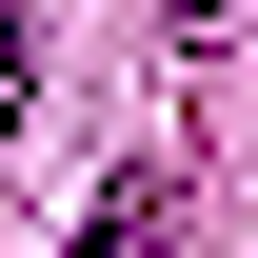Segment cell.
I'll list each match as a JSON object with an SVG mask.
<instances>
[{"instance_id":"obj_3","label":"cell","mask_w":258,"mask_h":258,"mask_svg":"<svg viewBox=\"0 0 258 258\" xmlns=\"http://www.w3.org/2000/svg\"><path fill=\"white\" fill-rule=\"evenodd\" d=\"M159 20H179V40H219V20H238V0H159Z\"/></svg>"},{"instance_id":"obj_1","label":"cell","mask_w":258,"mask_h":258,"mask_svg":"<svg viewBox=\"0 0 258 258\" xmlns=\"http://www.w3.org/2000/svg\"><path fill=\"white\" fill-rule=\"evenodd\" d=\"M80 258H179V179L119 159V179H99V219H80Z\"/></svg>"},{"instance_id":"obj_2","label":"cell","mask_w":258,"mask_h":258,"mask_svg":"<svg viewBox=\"0 0 258 258\" xmlns=\"http://www.w3.org/2000/svg\"><path fill=\"white\" fill-rule=\"evenodd\" d=\"M20 80H40V0H0V139H20Z\"/></svg>"}]
</instances>
